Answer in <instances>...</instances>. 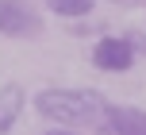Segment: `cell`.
<instances>
[{"label":"cell","instance_id":"obj_5","mask_svg":"<svg viewBox=\"0 0 146 135\" xmlns=\"http://www.w3.org/2000/svg\"><path fill=\"white\" fill-rule=\"evenodd\" d=\"M23 108H27V89L19 81L0 85V135H12V128L23 116Z\"/></svg>","mask_w":146,"mask_h":135},{"label":"cell","instance_id":"obj_9","mask_svg":"<svg viewBox=\"0 0 146 135\" xmlns=\"http://www.w3.org/2000/svg\"><path fill=\"white\" fill-rule=\"evenodd\" d=\"M111 4H119V8H146V0H111Z\"/></svg>","mask_w":146,"mask_h":135},{"label":"cell","instance_id":"obj_6","mask_svg":"<svg viewBox=\"0 0 146 135\" xmlns=\"http://www.w3.org/2000/svg\"><path fill=\"white\" fill-rule=\"evenodd\" d=\"M96 0H46V12H54L58 19H85L92 15Z\"/></svg>","mask_w":146,"mask_h":135},{"label":"cell","instance_id":"obj_2","mask_svg":"<svg viewBox=\"0 0 146 135\" xmlns=\"http://www.w3.org/2000/svg\"><path fill=\"white\" fill-rule=\"evenodd\" d=\"M42 31V15L27 0H0V35L4 39H35Z\"/></svg>","mask_w":146,"mask_h":135},{"label":"cell","instance_id":"obj_4","mask_svg":"<svg viewBox=\"0 0 146 135\" xmlns=\"http://www.w3.org/2000/svg\"><path fill=\"white\" fill-rule=\"evenodd\" d=\"M100 135H146V108L139 104H111L104 108V120L96 124Z\"/></svg>","mask_w":146,"mask_h":135},{"label":"cell","instance_id":"obj_7","mask_svg":"<svg viewBox=\"0 0 146 135\" xmlns=\"http://www.w3.org/2000/svg\"><path fill=\"white\" fill-rule=\"evenodd\" d=\"M127 43L135 46V54H146V31H135L131 27V31H127Z\"/></svg>","mask_w":146,"mask_h":135},{"label":"cell","instance_id":"obj_8","mask_svg":"<svg viewBox=\"0 0 146 135\" xmlns=\"http://www.w3.org/2000/svg\"><path fill=\"white\" fill-rule=\"evenodd\" d=\"M42 135H81L77 128H58V124H54V128H46Z\"/></svg>","mask_w":146,"mask_h":135},{"label":"cell","instance_id":"obj_1","mask_svg":"<svg viewBox=\"0 0 146 135\" xmlns=\"http://www.w3.org/2000/svg\"><path fill=\"white\" fill-rule=\"evenodd\" d=\"M104 108H108V97L100 89H38L35 93V112L42 120L58 124V128H96L104 120Z\"/></svg>","mask_w":146,"mask_h":135},{"label":"cell","instance_id":"obj_3","mask_svg":"<svg viewBox=\"0 0 146 135\" xmlns=\"http://www.w3.org/2000/svg\"><path fill=\"white\" fill-rule=\"evenodd\" d=\"M135 46L127 43V35H104L96 39L92 46V66L100 70V74H127V70L135 66Z\"/></svg>","mask_w":146,"mask_h":135}]
</instances>
